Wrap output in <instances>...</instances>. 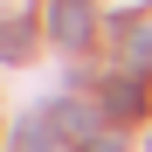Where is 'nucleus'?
Here are the masks:
<instances>
[{"mask_svg": "<svg viewBox=\"0 0 152 152\" xmlns=\"http://www.w3.org/2000/svg\"><path fill=\"white\" fill-rule=\"evenodd\" d=\"M145 104V97H138V83H111V111H124V118H132Z\"/></svg>", "mask_w": 152, "mask_h": 152, "instance_id": "7ed1b4c3", "label": "nucleus"}, {"mask_svg": "<svg viewBox=\"0 0 152 152\" xmlns=\"http://www.w3.org/2000/svg\"><path fill=\"white\" fill-rule=\"evenodd\" d=\"M0 56L7 62H28V28H0Z\"/></svg>", "mask_w": 152, "mask_h": 152, "instance_id": "f03ea898", "label": "nucleus"}, {"mask_svg": "<svg viewBox=\"0 0 152 152\" xmlns=\"http://www.w3.org/2000/svg\"><path fill=\"white\" fill-rule=\"evenodd\" d=\"M83 152H124V145H118L111 132H97V138H83Z\"/></svg>", "mask_w": 152, "mask_h": 152, "instance_id": "39448f33", "label": "nucleus"}, {"mask_svg": "<svg viewBox=\"0 0 152 152\" xmlns=\"http://www.w3.org/2000/svg\"><path fill=\"white\" fill-rule=\"evenodd\" d=\"M48 35L62 48H83L90 42V0H48Z\"/></svg>", "mask_w": 152, "mask_h": 152, "instance_id": "f257e3e1", "label": "nucleus"}, {"mask_svg": "<svg viewBox=\"0 0 152 152\" xmlns=\"http://www.w3.org/2000/svg\"><path fill=\"white\" fill-rule=\"evenodd\" d=\"M21 145H28V152H56V132H48V124L35 118V124H28V132H21Z\"/></svg>", "mask_w": 152, "mask_h": 152, "instance_id": "20e7f679", "label": "nucleus"}]
</instances>
